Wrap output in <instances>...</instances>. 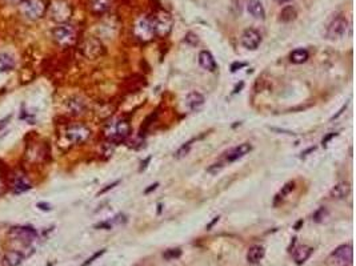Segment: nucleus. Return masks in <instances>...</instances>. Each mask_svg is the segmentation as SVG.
I'll use <instances>...</instances> for the list:
<instances>
[{"label":"nucleus","instance_id":"nucleus-13","mask_svg":"<svg viewBox=\"0 0 356 266\" xmlns=\"http://www.w3.org/2000/svg\"><path fill=\"white\" fill-rule=\"evenodd\" d=\"M251 149H252V147H251V144H248V143H243V144H239L238 147H235V148H232L227 153V161L228 163H234V161H236V160H239V158L244 157L246 154H248L249 152H251Z\"/></svg>","mask_w":356,"mask_h":266},{"label":"nucleus","instance_id":"nucleus-1","mask_svg":"<svg viewBox=\"0 0 356 266\" xmlns=\"http://www.w3.org/2000/svg\"><path fill=\"white\" fill-rule=\"evenodd\" d=\"M48 8L45 0H22L20 11L30 20H37L45 14Z\"/></svg>","mask_w":356,"mask_h":266},{"label":"nucleus","instance_id":"nucleus-2","mask_svg":"<svg viewBox=\"0 0 356 266\" xmlns=\"http://www.w3.org/2000/svg\"><path fill=\"white\" fill-rule=\"evenodd\" d=\"M52 36H54V40L59 45L70 47V45H72L76 41V30L72 26L64 23V24H60V26L54 28Z\"/></svg>","mask_w":356,"mask_h":266},{"label":"nucleus","instance_id":"nucleus-41","mask_svg":"<svg viewBox=\"0 0 356 266\" xmlns=\"http://www.w3.org/2000/svg\"><path fill=\"white\" fill-rule=\"evenodd\" d=\"M217 221H219V217H215V220H214V221H212L211 224H210V225L207 226V229H211L212 226L215 225V222H217Z\"/></svg>","mask_w":356,"mask_h":266},{"label":"nucleus","instance_id":"nucleus-28","mask_svg":"<svg viewBox=\"0 0 356 266\" xmlns=\"http://www.w3.org/2000/svg\"><path fill=\"white\" fill-rule=\"evenodd\" d=\"M293 188H295V182H293V181H291V182H287V184L283 186V189L280 190V193L276 196L275 203L279 199H284V196H287V194H288L291 190H293Z\"/></svg>","mask_w":356,"mask_h":266},{"label":"nucleus","instance_id":"nucleus-33","mask_svg":"<svg viewBox=\"0 0 356 266\" xmlns=\"http://www.w3.org/2000/svg\"><path fill=\"white\" fill-rule=\"evenodd\" d=\"M185 41L189 43L191 45H196L199 43V39H198V36L195 35V33H192V32H188V33H187V36H185Z\"/></svg>","mask_w":356,"mask_h":266},{"label":"nucleus","instance_id":"nucleus-3","mask_svg":"<svg viewBox=\"0 0 356 266\" xmlns=\"http://www.w3.org/2000/svg\"><path fill=\"white\" fill-rule=\"evenodd\" d=\"M48 8H50L51 19L55 20V22L60 23V24L67 23L70 18H71V15H72L71 5L68 4L67 1H64V0H55Z\"/></svg>","mask_w":356,"mask_h":266},{"label":"nucleus","instance_id":"nucleus-5","mask_svg":"<svg viewBox=\"0 0 356 266\" xmlns=\"http://www.w3.org/2000/svg\"><path fill=\"white\" fill-rule=\"evenodd\" d=\"M66 136L67 139L73 144H83L86 143L91 136L90 128H87L86 125L83 124H73V125H70L66 131Z\"/></svg>","mask_w":356,"mask_h":266},{"label":"nucleus","instance_id":"nucleus-25","mask_svg":"<svg viewBox=\"0 0 356 266\" xmlns=\"http://www.w3.org/2000/svg\"><path fill=\"white\" fill-rule=\"evenodd\" d=\"M308 51L307 50H303V48H298V50H295L292 51V54H291V61H292L293 64H302L304 63V61H307V59H308Z\"/></svg>","mask_w":356,"mask_h":266},{"label":"nucleus","instance_id":"nucleus-42","mask_svg":"<svg viewBox=\"0 0 356 266\" xmlns=\"http://www.w3.org/2000/svg\"><path fill=\"white\" fill-rule=\"evenodd\" d=\"M279 4H283V3H287V1H289V0H276Z\"/></svg>","mask_w":356,"mask_h":266},{"label":"nucleus","instance_id":"nucleus-38","mask_svg":"<svg viewBox=\"0 0 356 266\" xmlns=\"http://www.w3.org/2000/svg\"><path fill=\"white\" fill-rule=\"evenodd\" d=\"M242 67H246V64H244V63L234 64V65H232V68H231V71H232V72H235V71H236V68H242Z\"/></svg>","mask_w":356,"mask_h":266},{"label":"nucleus","instance_id":"nucleus-4","mask_svg":"<svg viewBox=\"0 0 356 266\" xmlns=\"http://www.w3.org/2000/svg\"><path fill=\"white\" fill-rule=\"evenodd\" d=\"M106 133L112 143H122L130 136V122L127 120H119L113 124H109Z\"/></svg>","mask_w":356,"mask_h":266},{"label":"nucleus","instance_id":"nucleus-14","mask_svg":"<svg viewBox=\"0 0 356 266\" xmlns=\"http://www.w3.org/2000/svg\"><path fill=\"white\" fill-rule=\"evenodd\" d=\"M32 188L31 182L24 175H16L12 180V192L15 194H22Z\"/></svg>","mask_w":356,"mask_h":266},{"label":"nucleus","instance_id":"nucleus-40","mask_svg":"<svg viewBox=\"0 0 356 266\" xmlns=\"http://www.w3.org/2000/svg\"><path fill=\"white\" fill-rule=\"evenodd\" d=\"M346 108H347V105H343V108H342V109H340V111H339V112H338V115H335L334 118H331V120H335V118H339V116H340V115H342V113H343V111H344V109H346Z\"/></svg>","mask_w":356,"mask_h":266},{"label":"nucleus","instance_id":"nucleus-34","mask_svg":"<svg viewBox=\"0 0 356 266\" xmlns=\"http://www.w3.org/2000/svg\"><path fill=\"white\" fill-rule=\"evenodd\" d=\"M119 182H120V181L117 180V181H115V182H112V184H109V185H107V186H106V188H104V189H102V190H100V192H99V194H103V193H106V192H108V190H109V189H112V188H115V186H116V185H117V184H119Z\"/></svg>","mask_w":356,"mask_h":266},{"label":"nucleus","instance_id":"nucleus-43","mask_svg":"<svg viewBox=\"0 0 356 266\" xmlns=\"http://www.w3.org/2000/svg\"><path fill=\"white\" fill-rule=\"evenodd\" d=\"M0 193H1V184H0Z\"/></svg>","mask_w":356,"mask_h":266},{"label":"nucleus","instance_id":"nucleus-12","mask_svg":"<svg viewBox=\"0 0 356 266\" xmlns=\"http://www.w3.org/2000/svg\"><path fill=\"white\" fill-rule=\"evenodd\" d=\"M81 51H83V54L86 55L87 58L96 59L98 56L103 54V45H102V43H100L98 39L90 37V39H87V40L83 43Z\"/></svg>","mask_w":356,"mask_h":266},{"label":"nucleus","instance_id":"nucleus-10","mask_svg":"<svg viewBox=\"0 0 356 266\" xmlns=\"http://www.w3.org/2000/svg\"><path fill=\"white\" fill-rule=\"evenodd\" d=\"M331 258L334 260V264L338 266H347L352 264L354 258V252H352L351 245H340L335 249Z\"/></svg>","mask_w":356,"mask_h":266},{"label":"nucleus","instance_id":"nucleus-32","mask_svg":"<svg viewBox=\"0 0 356 266\" xmlns=\"http://www.w3.org/2000/svg\"><path fill=\"white\" fill-rule=\"evenodd\" d=\"M104 253H106V249H102V250H99V252H98V253H95L94 256H92V257H91V258H88V260H87V261L84 262V264H83V265H81V266H90L91 264H92V262L95 261V260H98V258H99V257H102V256H103Z\"/></svg>","mask_w":356,"mask_h":266},{"label":"nucleus","instance_id":"nucleus-24","mask_svg":"<svg viewBox=\"0 0 356 266\" xmlns=\"http://www.w3.org/2000/svg\"><path fill=\"white\" fill-rule=\"evenodd\" d=\"M296 16H298V12H296V9L292 5H285L282 9V12H280V20L284 23L292 22V20L296 19Z\"/></svg>","mask_w":356,"mask_h":266},{"label":"nucleus","instance_id":"nucleus-8","mask_svg":"<svg viewBox=\"0 0 356 266\" xmlns=\"http://www.w3.org/2000/svg\"><path fill=\"white\" fill-rule=\"evenodd\" d=\"M135 36L142 41H148L155 36V31H153L152 19L151 18H142L139 22L136 23L135 26Z\"/></svg>","mask_w":356,"mask_h":266},{"label":"nucleus","instance_id":"nucleus-37","mask_svg":"<svg viewBox=\"0 0 356 266\" xmlns=\"http://www.w3.org/2000/svg\"><path fill=\"white\" fill-rule=\"evenodd\" d=\"M149 161H151V157H147V158H145V160H144V163H142V167H140V172H142V171H144L145 168H147V164H148Z\"/></svg>","mask_w":356,"mask_h":266},{"label":"nucleus","instance_id":"nucleus-31","mask_svg":"<svg viewBox=\"0 0 356 266\" xmlns=\"http://www.w3.org/2000/svg\"><path fill=\"white\" fill-rule=\"evenodd\" d=\"M223 167H224V165H223L221 163L212 164V165H210V167L207 168V172L210 173V175H214V176H215V175H217V173H219V172L223 169Z\"/></svg>","mask_w":356,"mask_h":266},{"label":"nucleus","instance_id":"nucleus-39","mask_svg":"<svg viewBox=\"0 0 356 266\" xmlns=\"http://www.w3.org/2000/svg\"><path fill=\"white\" fill-rule=\"evenodd\" d=\"M158 182H155V184H153V185H151V186H149V188H148V189H145V193H149V192H151V190H155V189H156V188H158Z\"/></svg>","mask_w":356,"mask_h":266},{"label":"nucleus","instance_id":"nucleus-9","mask_svg":"<svg viewBox=\"0 0 356 266\" xmlns=\"http://www.w3.org/2000/svg\"><path fill=\"white\" fill-rule=\"evenodd\" d=\"M348 22L344 16H338L335 18L332 22L329 23L328 28H327V37L331 40H336L340 37L344 36V33L347 32Z\"/></svg>","mask_w":356,"mask_h":266},{"label":"nucleus","instance_id":"nucleus-35","mask_svg":"<svg viewBox=\"0 0 356 266\" xmlns=\"http://www.w3.org/2000/svg\"><path fill=\"white\" fill-rule=\"evenodd\" d=\"M336 136H338V133H329V135L325 136L324 139H323V141H321V144H323V147H327V143H328V141L331 140V139H334V137H336Z\"/></svg>","mask_w":356,"mask_h":266},{"label":"nucleus","instance_id":"nucleus-29","mask_svg":"<svg viewBox=\"0 0 356 266\" xmlns=\"http://www.w3.org/2000/svg\"><path fill=\"white\" fill-rule=\"evenodd\" d=\"M325 216H327V210H325L324 207H320V209H318V210L314 213L312 220L315 222H321L325 218Z\"/></svg>","mask_w":356,"mask_h":266},{"label":"nucleus","instance_id":"nucleus-19","mask_svg":"<svg viewBox=\"0 0 356 266\" xmlns=\"http://www.w3.org/2000/svg\"><path fill=\"white\" fill-rule=\"evenodd\" d=\"M350 193H351V185L348 184V182H339V184L335 185L334 188L331 189L329 196H331L332 199L342 200L346 199Z\"/></svg>","mask_w":356,"mask_h":266},{"label":"nucleus","instance_id":"nucleus-20","mask_svg":"<svg viewBox=\"0 0 356 266\" xmlns=\"http://www.w3.org/2000/svg\"><path fill=\"white\" fill-rule=\"evenodd\" d=\"M247 9L255 19H262L263 20L266 18V11H264V7H263L260 0H248Z\"/></svg>","mask_w":356,"mask_h":266},{"label":"nucleus","instance_id":"nucleus-6","mask_svg":"<svg viewBox=\"0 0 356 266\" xmlns=\"http://www.w3.org/2000/svg\"><path fill=\"white\" fill-rule=\"evenodd\" d=\"M11 238L22 241L24 244H31L37 237V232L32 226H15L8 232Z\"/></svg>","mask_w":356,"mask_h":266},{"label":"nucleus","instance_id":"nucleus-23","mask_svg":"<svg viewBox=\"0 0 356 266\" xmlns=\"http://www.w3.org/2000/svg\"><path fill=\"white\" fill-rule=\"evenodd\" d=\"M16 65L15 59L9 54H0V72H9Z\"/></svg>","mask_w":356,"mask_h":266},{"label":"nucleus","instance_id":"nucleus-26","mask_svg":"<svg viewBox=\"0 0 356 266\" xmlns=\"http://www.w3.org/2000/svg\"><path fill=\"white\" fill-rule=\"evenodd\" d=\"M181 256V250L180 249H168L166 252L163 253V257L168 260V261H171V260H176V258H179Z\"/></svg>","mask_w":356,"mask_h":266},{"label":"nucleus","instance_id":"nucleus-36","mask_svg":"<svg viewBox=\"0 0 356 266\" xmlns=\"http://www.w3.org/2000/svg\"><path fill=\"white\" fill-rule=\"evenodd\" d=\"M37 207L40 209V210H45V212H48L51 210V205L47 203H39L37 204Z\"/></svg>","mask_w":356,"mask_h":266},{"label":"nucleus","instance_id":"nucleus-22","mask_svg":"<svg viewBox=\"0 0 356 266\" xmlns=\"http://www.w3.org/2000/svg\"><path fill=\"white\" fill-rule=\"evenodd\" d=\"M111 1L109 0H91L90 9L95 15H103L109 8Z\"/></svg>","mask_w":356,"mask_h":266},{"label":"nucleus","instance_id":"nucleus-7","mask_svg":"<svg viewBox=\"0 0 356 266\" xmlns=\"http://www.w3.org/2000/svg\"><path fill=\"white\" fill-rule=\"evenodd\" d=\"M155 35L158 36H167L172 28V19L168 14H158L151 16Z\"/></svg>","mask_w":356,"mask_h":266},{"label":"nucleus","instance_id":"nucleus-17","mask_svg":"<svg viewBox=\"0 0 356 266\" xmlns=\"http://www.w3.org/2000/svg\"><path fill=\"white\" fill-rule=\"evenodd\" d=\"M204 103H206V99H204V96L200 92L192 90L187 96V105H188V108L191 111H198V109L203 107Z\"/></svg>","mask_w":356,"mask_h":266},{"label":"nucleus","instance_id":"nucleus-27","mask_svg":"<svg viewBox=\"0 0 356 266\" xmlns=\"http://www.w3.org/2000/svg\"><path fill=\"white\" fill-rule=\"evenodd\" d=\"M192 147V141H188V143H185L184 145H181L180 148L178 149V152L175 153V157L176 158H183L184 156L189 153V149Z\"/></svg>","mask_w":356,"mask_h":266},{"label":"nucleus","instance_id":"nucleus-15","mask_svg":"<svg viewBox=\"0 0 356 266\" xmlns=\"http://www.w3.org/2000/svg\"><path fill=\"white\" fill-rule=\"evenodd\" d=\"M24 253L19 252V250H9L8 253H5L4 257L1 260L3 266H19L24 261Z\"/></svg>","mask_w":356,"mask_h":266},{"label":"nucleus","instance_id":"nucleus-18","mask_svg":"<svg viewBox=\"0 0 356 266\" xmlns=\"http://www.w3.org/2000/svg\"><path fill=\"white\" fill-rule=\"evenodd\" d=\"M199 64L202 65V68L207 69L210 72L216 71L217 68L216 61H215L214 56H212L208 51H202V52L199 54Z\"/></svg>","mask_w":356,"mask_h":266},{"label":"nucleus","instance_id":"nucleus-11","mask_svg":"<svg viewBox=\"0 0 356 266\" xmlns=\"http://www.w3.org/2000/svg\"><path fill=\"white\" fill-rule=\"evenodd\" d=\"M240 40H242V45H243L244 48L255 51L257 47L260 45V43H262V35H260L256 30L248 28V30H246V31L243 32Z\"/></svg>","mask_w":356,"mask_h":266},{"label":"nucleus","instance_id":"nucleus-30","mask_svg":"<svg viewBox=\"0 0 356 266\" xmlns=\"http://www.w3.org/2000/svg\"><path fill=\"white\" fill-rule=\"evenodd\" d=\"M70 105H71V111H72V113H81V111L84 109V104H83V101H70Z\"/></svg>","mask_w":356,"mask_h":266},{"label":"nucleus","instance_id":"nucleus-21","mask_svg":"<svg viewBox=\"0 0 356 266\" xmlns=\"http://www.w3.org/2000/svg\"><path fill=\"white\" fill-rule=\"evenodd\" d=\"M264 248L260 246V245H253L249 248L247 253V261L249 264H259V262L262 261L263 257H264Z\"/></svg>","mask_w":356,"mask_h":266},{"label":"nucleus","instance_id":"nucleus-16","mask_svg":"<svg viewBox=\"0 0 356 266\" xmlns=\"http://www.w3.org/2000/svg\"><path fill=\"white\" fill-rule=\"evenodd\" d=\"M314 249L311 246H307V245H300L298 248L293 250V261L296 262L298 265H302L304 262L311 257Z\"/></svg>","mask_w":356,"mask_h":266}]
</instances>
